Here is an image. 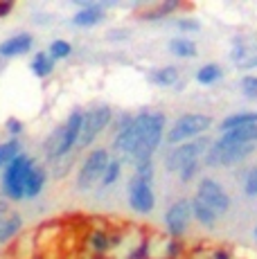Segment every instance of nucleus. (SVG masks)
<instances>
[{
    "mask_svg": "<svg viewBox=\"0 0 257 259\" xmlns=\"http://www.w3.org/2000/svg\"><path fill=\"white\" fill-rule=\"evenodd\" d=\"M224 140L232 144H250L257 142V124H246V126H237L230 131H224Z\"/></svg>",
    "mask_w": 257,
    "mask_h": 259,
    "instance_id": "nucleus-12",
    "label": "nucleus"
},
{
    "mask_svg": "<svg viewBox=\"0 0 257 259\" xmlns=\"http://www.w3.org/2000/svg\"><path fill=\"white\" fill-rule=\"evenodd\" d=\"M219 77H221V68L215 66V63H210V66H203L199 72H196V79H199L201 83H212V81H217Z\"/></svg>",
    "mask_w": 257,
    "mask_h": 259,
    "instance_id": "nucleus-23",
    "label": "nucleus"
},
{
    "mask_svg": "<svg viewBox=\"0 0 257 259\" xmlns=\"http://www.w3.org/2000/svg\"><path fill=\"white\" fill-rule=\"evenodd\" d=\"M232 61L237 63V68H244V70H250V68H257V46L255 43H237L235 50H232Z\"/></svg>",
    "mask_w": 257,
    "mask_h": 259,
    "instance_id": "nucleus-11",
    "label": "nucleus"
},
{
    "mask_svg": "<svg viewBox=\"0 0 257 259\" xmlns=\"http://www.w3.org/2000/svg\"><path fill=\"white\" fill-rule=\"evenodd\" d=\"M246 194H250V196L257 194V167L246 176Z\"/></svg>",
    "mask_w": 257,
    "mask_h": 259,
    "instance_id": "nucleus-27",
    "label": "nucleus"
},
{
    "mask_svg": "<svg viewBox=\"0 0 257 259\" xmlns=\"http://www.w3.org/2000/svg\"><path fill=\"white\" fill-rule=\"evenodd\" d=\"M217 259H230V257H228V252H226V255H224V252L219 250V255H217Z\"/></svg>",
    "mask_w": 257,
    "mask_h": 259,
    "instance_id": "nucleus-34",
    "label": "nucleus"
},
{
    "mask_svg": "<svg viewBox=\"0 0 257 259\" xmlns=\"http://www.w3.org/2000/svg\"><path fill=\"white\" fill-rule=\"evenodd\" d=\"M169 50L176 57H196V46L190 38H174V41L169 43Z\"/></svg>",
    "mask_w": 257,
    "mask_h": 259,
    "instance_id": "nucleus-21",
    "label": "nucleus"
},
{
    "mask_svg": "<svg viewBox=\"0 0 257 259\" xmlns=\"http://www.w3.org/2000/svg\"><path fill=\"white\" fill-rule=\"evenodd\" d=\"M16 156H21V144L16 140H9L0 144V167H7Z\"/></svg>",
    "mask_w": 257,
    "mask_h": 259,
    "instance_id": "nucleus-20",
    "label": "nucleus"
},
{
    "mask_svg": "<svg viewBox=\"0 0 257 259\" xmlns=\"http://www.w3.org/2000/svg\"><path fill=\"white\" fill-rule=\"evenodd\" d=\"M93 243H95V248L104 250V248H106V237H104L102 232H95V239H93Z\"/></svg>",
    "mask_w": 257,
    "mask_h": 259,
    "instance_id": "nucleus-31",
    "label": "nucleus"
},
{
    "mask_svg": "<svg viewBox=\"0 0 257 259\" xmlns=\"http://www.w3.org/2000/svg\"><path fill=\"white\" fill-rule=\"evenodd\" d=\"M34 162L27 156H16L7 167H5V176H3V189L12 201H21L23 198V187H25L27 174L32 171Z\"/></svg>",
    "mask_w": 257,
    "mask_h": 259,
    "instance_id": "nucleus-1",
    "label": "nucleus"
},
{
    "mask_svg": "<svg viewBox=\"0 0 257 259\" xmlns=\"http://www.w3.org/2000/svg\"><path fill=\"white\" fill-rule=\"evenodd\" d=\"M246 124H257V113H235V115L226 117L224 122H221V128L230 131V128L246 126Z\"/></svg>",
    "mask_w": 257,
    "mask_h": 259,
    "instance_id": "nucleus-17",
    "label": "nucleus"
},
{
    "mask_svg": "<svg viewBox=\"0 0 257 259\" xmlns=\"http://www.w3.org/2000/svg\"><path fill=\"white\" fill-rule=\"evenodd\" d=\"M106 165H108V153L104 151V149H95V151H93L91 156L83 160L81 171H79L77 187L79 189L93 187L104 176V169H106Z\"/></svg>",
    "mask_w": 257,
    "mask_h": 259,
    "instance_id": "nucleus-5",
    "label": "nucleus"
},
{
    "mask_svg": "<svg viewBox=\"0 0 257 259\" xmlns=\"http://www.w3.org/2000/svg\"><path fill=\"white\" fill-rule=\"evenodd\" d=\"M43 185H46V174H43V169L32 167V171L27 174L25 187H23V198H34L43 189Z\"/></svg>",
    "mask_w": 257,
    "mask_h": 259,
    "instance_id": "nucleus-13",
    "label": "nucleus"
},
{
    "mask_svg": "<svg viewBox=\"0 0 257 259\" xmlns=\"http://www.w3.org/2000/svg\"><path fill=\"white\" fill-rule=\"evenodd\" d=\"M21 226H23V219L16 212H12L7 219H3L0 221V243H7L12 237H16Z\"/></svg>",
    "mask_w": 257,
    "mask_h": 259,
    "instance_id": "nucleus-14",
    "label": "nucleus"
},
{
    "mask_svg": "<svg viewBox=\"0 0 257 259\" xmlns=\"http://www.w3.org/2000/svg\"><path fill=\"white\" fill-rule=\"evenodd\" d=\"M79 128H81V113L75 111L70 117H68V122L63 124V138H66V151H70V149L77 144Z\"/></svg>",
    "mask_w": 257,
    "mask_h": 259,
    "instance_id": "nucleus-15",
    "label": "nucleus"
},
{
    "mask_svg": "<svg viewBox=\"0 0 257 259\" xmlns=\"http://www.w3.org/2000/svg\"><path fill=\"white\" fill-rule=\"evenodd\" d=\"M14 9V3L12 0H0V18H5L9 12Z\"/></svg>",
    "mask_w": 257,
    "mask_h": 259,
    "instance_id": "nucleus-30",
    "label": "nucleus"
},
{
    "mask_svg": "<svg viewBox=\"0 0 257 259\" xmlns=\"http://www.w3.org/2000/svg\"><path fill=\"white\" fill-rule=\"evenodd\" d=\"M100 18H102V9L95 7V5H88L86 9H81V12L72 18V23L79 25V27H91V25L100 23Z\"/></svg>",
    "mask_w": 257,
    "mask_h": 259,
    "instance_id": "nucleus-16",
    "label": "nucleus"
},
{
    "mask_svg": "<svg viewBox=\"0 0 257 259\" xmlns=\"http://www.w3.org/2000/svg\"><path fill=\"white\" fill-rule=\"evenodd\" d=\"M120 176V160H108L106 169H104V176H102V183L104 185H113Z\"/></svg>",
    "mask_w": 257,
    "mask_h": 259,
    "instance_id": "nucleus-24",
    "label": "nucleus"
},
{
    "mask_svg": "<svg viewBox=\"0 0 257 259\" xmlns=\"http://www.w3.org/2000/svg\"><path fill=\"white\" fill-rule=\"evenodd\" d=\"M131 207L136 212H151L154 210V192H151V183L142 181V178H133L131 181Z\"/></svg>",
    "mask_w": 257,
    "mask_h": 259,
    "instance_id": "nucleus-9",
    "label": "nucleus"
},
{
    "mask_svg": "<svg viewBox=\"0 0 257 259\" xmlns=\"http://www.w3.org/2000/svg\"><path fill=\"white\" fill-rule=\"evenodd\" d=\"M190 219H192V207H190V201L187 198H181L176 201L174 205L167 210L165 214V221H167V228H169L172 235H183L190 226Z\"/></svg>",
    "mask_w": 257,
    "mask_h": 259,
    "instance_id": "nucleus-8",
    "label": "nucleus"
},
{
    "mask_svg": "<svg viewBox=\"0 0 257 259\" xmlns=\"http://www.w3.org/2000/svg\"><path fill=\"white\" fill-rule=\"evenodd\" d=\"M241 91L248 99H257V77H244L241 79Z\"/></svg>",
    "mask_w": 257,
    "mask_h": 259,
    "instance_id": "nucleus-26",
    "label": "nucleus"
},
{
    "mask_svg": "<svg viewBox=\"0 0 257 259\" xmlns=\"http://www.w3.org/2000/svg\"><path fill=\"white\" fill-rule=\"evenodd\" d=\"M111 122V108L102 106V108H93L86 115H81V128H79L77 136V144L79 147H88L106 124Z\"/></svg>",
    "mask_w": 257,
    "mask_h": 259,
    "instance_id": "nucleus-4",
    "label": "nucleus"
},
{
    "mask_svg": "<svg viewBox=\"0 0 257 259\" xmlns=\"http://www.w3.org/2000/svg\"><path fill=\"white\" fill-rule=\"evenodd\" d=\"M255 151V142L250 144H232L226 142L224 138L217 140L207 149V165L210 167H219V165H237L239 160H244L246 156Z\"/></svg>",
    "mask_w": 257,
    "mask_h": 259,
    "instance_id": "nucleus-2",
    "label": "nucleus"
},
{
    "mask_svg": "<svg viewBox=\"0 0 257 259\" xmlns=\"http://www.w3.org/2000/svg\"><path fill=\"white\" fill-rule=\"evenodd\" d=\"M70 43H66V41H54L52 46H50V57L52 59H66L68 54H70Z\"/></svg>",
    "mask_w": 257,
    "mask_h": 259,
    "instance_id": "nucleus-25",
    "label": "nucleus"
},
{
    "mask_svg": "<svg viewBox=\"0 0 257 259\" xmlns=\"http://www.w3.org/2000/svg\"><path fill=\"white\" fill-rule=\"evenodd\" d=\"M207 144H210L207 140H192L190 144H179V147L172 149L169 156H167V169L179 171L183 165L196 160V156H199V153L207 151Z\"/></svg>",
    "mask_w": 257,
    "mask_h": 259,
    "instance_id": "nucleus-7",
    "label": "nucleus"
},
{
    "mask_svg": "<svg viewBox=\"0 0 257 259\" xmlns=\"http://www.w3.org/2000/svg\"><path fill=\"white\" fill-rule=\"evenodd\" d=\"M7 128H9V133H14V136H18V133L23 131V124H21V119H16V117L7 119Z\"/></svg>",
    "mask_w": 257,
    "mask_h": 259,
    "instance_id": "nucleus-29",
    "label": "nucleus"
},
{
    "mask_svg": "<svg viewBox=\"0 0 257 259\" xmlns=\"http://www.w3.org/2000/svg\"><path fill=\"white\" fill-rule=\"evenodd\" d=\"M210 124H212V119L207 115H201V113H187V115H183L174 122L172 131L167 133V140H169V144L192 140V138H196L199 133L207 131Z\"/></svg>",
    "mask_w": 257,
    "mask_h": 259,
    "instance_id": "nucleus-3",
    "label": "nucleus"
},
{
    "mask_svg": "<svg viewBox=\"0 0 257 259\" xmlns=\"http://www.w3.org/2000/svg\"><path fill=\"white\" fill-rule=\"evenodd\" d=\"M196 167H199V165H196V160H192V162H187V165H183V167L179 169V174H181L183 181H190V178L196 174Z\"/></svg>",
    "mask_w": 257,
    "mask_h": 259,
    "instance_id": "nucleus-28",
    "label": "nucleus"
},
{
    "mask_svg": "<svg viewBox=\"0 0 257 259\" xmlns=\"http://www.w3.org/2000/svg\"><path fill=\"white\" fill-rule=\"evenodd\" d=\"M151 79L156 83H160V86H174L179 81V70L176 68H162V70H156L151 74Z\"/></svg>",
    "mask_w": 257,
    "mask_h": 259,
    "instance_id": "nucleus-22",
    "label": "nucleus"
},
{
    "mask_svg": "<svg viewBox=\"0 0 257 259\" xmlns=\"http://www.w3.org/2000/svg\"><path fill=\"white\" fill-rule=\"evenodd\" d=\"M190 207H192V214H194L196 219H199L201 223H205V226H212V223L217 221V214L210 210V207L205 205L201 198H194V201L190 203Z\"/></svg>",
    "mask_w": 257,
    "mask_h": 259,
    "instance_id": "nucleus-18",
    "label": "nucleus"
},
{
    "mask_svg": "<svg viewBox=\"0 0 257 259\" xmlns=\"http://www.w3.org/2000/svg\"><path fill=\"white\" fill-rule=\"evenodd\" d=\"M29 48H32V36L16 34V36H9L7 41L0 43V57H21V54L29 52Z\"/></svg>",
    "mask_w": 257,
    "mask_h": 259,
    "instance_id": "nucleus-10",
    "label": "nucleus"
},
{
    "mask_svg": "<svg viewBox=\"0 0 257 259\" xmlns=\"http://www.w3.org/2000/svg\"><path fill=\"white\" fill-rule=\"evenodd\" d=\"M9 214H12V210H9V203L7 201H0V221H3V219H7Z\"/></svg>",
    "mask_w": 257,
    "mask_h": 259,
    "instance_id": "nucleus-32",
    "label": "nucleus"
},
{
    "mask_svg": "<svg viewBox=\"0 0 257 259\" xmlns=\"http://www.w3.org/2000/svg\"><path fill=\"white\" fill-rule=\"evenodd\" d=\"M181 29H199V23L196 21H179Z\"/></svg>",
    "mask_w": 257,
    "mask_h": 259,
    "instance_id": "nucleus-33",
    "label": "nucleus"
},
{
    "mask_svg": "<svg viewBox=\"0 0 257 259\" xmlns=\"http://www.w3.org/2000/svg\"><path fill=\"white\" fill-rule=\"evenodd\" d=\"M52 68H54V59L50 57V54L38 52L36 57H34L32 70H34V74H36V77H48V74L52 72Z\"/></svg>",
    "mask_w": 257,
    "mask_h": 259,
    "instance_id": "nucleus-19",
    "label": "nucleus"
},
{
    "mask_svg": "<svg viewBox=\"0 0 257 259\" xmlns=\"http://www.w3.org/2000/svg\"><path fill=\"white\" fill-rule=\"evenodd\" d=\"M196 198H201V201H203L205 205L217 214V217H219V214H224V212L230 207V198H228V194L224 192V187H221L219 183L210 181V178L201 181Z\"/></svg>",
    "mask_w": 257,
    "mask_h": 259,
    "instance_id": "nucleus-6",
    "label": "nucleus"
}]
</instances>
